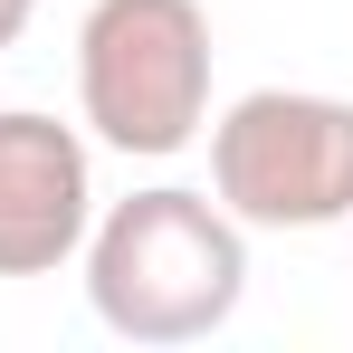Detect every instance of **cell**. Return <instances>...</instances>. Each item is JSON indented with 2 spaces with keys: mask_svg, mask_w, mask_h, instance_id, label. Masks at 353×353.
<instances>
[{
  "mask_svg": "<svg viewBox=\"0 0 353 353\" xmlns=\"http://www.w3.org/2000/svg\"><path fill=\"white\" fill-rule=\"evenodd\" d=\"M29 10H39V0H0V48H19V29H29Z\"/></svg>",
  "mask_w": 353,
  "mask_h": 353,
  "instance_id": "cell-5",
  "label": "cell"
},
{
  "mask_svg": "<svg viewBox=\"0 0 353 353\" xmlns=\"http://www.w3.org/2000/svg\"><path fill=\"white\" fill-rule=\"evenodd\" d=\"M77 115L105 153L163 163L210 124V10L201 0H96L77 29Z\"/></svg>",
  "mask_w": 353,
  "mask_h": 353,
  "instance_id": "cell-2",
  "label": "cell"
},
{
  "mask_svg": "<svg viewBox=\"0 0 353 353\" xmlns=\"http://www.w3.org/2000/svg\"><path fill=\"white\" fill-rule=\"evenodd\" d=\"M96 230V153L39 105H0V277H58Z\"/></svg>",
  "mask_w": 353,
  "mask_h": 353,
  "instance_id": "cell-4",
  "label": "cell"
},
{
  "mask_svg": "<svg viewBox=\"0 0 353 353\" xmlns=\"http://www.w3.org/2000/svg\"><path fill=\"white\" fill-rule=\"evenodd\" d=\"M210 201L239 230H344L353 220V96L258 86L210 124Z\"/></svg>",
  "mask_w": 353,
  "mask_h": 353,
  "instance_id": "cell-3",
  "label": "cell"
},
{
  "mask_svg": "<svg viewBox=\"0 0 353 353\" xmlns=\"http://www.w3.org/2000/svg\"><path fill=\"white\" fill-rule=\"evenodd\" d=\"M86 305L124 344H210L248 296V230L210 191L153 181L86 230Z\"/></svg>",
  "mask_w": 353,
  "mask_h": 353,
  "instance_id": "cell-1",
  "label": "cell"
}]
</instances>
